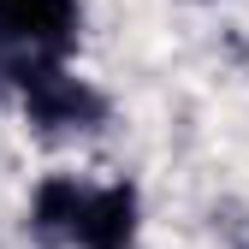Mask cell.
<instances>
[{"mask_svg": "<svg viewBox=\"0 0 249 249\" xmlns=\"http://www.w3.org/2000/svg\"><path fill=\"white\" fill-rule=\"evenodd\" d=\"M24 113L36 124H48V131H89V124H101L107 101L83 77L59 71V66H36L24 77Z\"/></svg>", "mask_w": 249, "mask_h": 249, "instance_id": "obj_1", "label": "cell"}, {"mask_svg": "<svg viewBox=\"0 0 249 249\" xmlns=\"http://www.w3.org/2000/svg\"><path fill=\"white\" fill-rule=\"evenodd\" d=\"M0 30L12 42H24L30 53L53 59L77 30V6L71 0H0Z\"/></svg>", "mask_w": 249, "mask_h": 249, "instance_id": "obj_2", "label": "cell"}, {"mask_svg": "<svg viewBox=\"0 0 249 249\" xmlns=\"http://www.w3.org/2000/svg\"><path fill=\"white\" fill-rule=\"evenodd\" d=\"M71 237L83 249H131V237H137V190L131 184H107V190L83 196V213H77Z\"/></svg>", "mask_w": 249, "mask_h": 249, "instance_id": "obj_3", "label": "cell"}, {"mask_svg": "<svg viewBox=\"0 0 249 249\" xmlns=\"http://www.w3.org/2000/svg\"><path fill=\"white\" fill-rule=\"evenodd\" d=\"M77 213H83V196H77V184L53 178V184H42V190H36V231H42V237L77 231Z\"/></svg>", "mask_w": 249, "mask_h": 249, "instance_id": "obj_4", "label": "cell"}]
</instances>
